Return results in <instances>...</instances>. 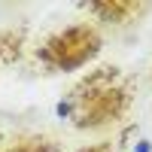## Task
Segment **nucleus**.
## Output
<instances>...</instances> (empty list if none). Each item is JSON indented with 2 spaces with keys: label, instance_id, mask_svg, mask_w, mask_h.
<instances>
[{
  "label": "nucleus",
  "instance_id": "obj_5",
  "mask_svg": "<svg viewBox=\"0 0 152 152\" xmlns=\"http://www.w3.org/2000/svg\"><path fill=\"white\" fill-rule=\"evenodd\" d=\"M28 24H6L0 28V67L18 64L24 58V49H28Z\"/></svg>",
  "mask_w": 152,
  "mask_h": 152
},
{
  "label": "nucleus",
  "instance_id": "obj_3",
  "mask_svg": "<svg viewBox=\"0 0 152 152\" xmlns=\"http://www.w3.org/2000/svg\"><path fill=\"white\" fill-rule=\"evenodd\" d=\"M88 15L100 24H110V28H125V24L140 21L143 15H149L152 3L146 0H97V3H88Z\"/></svg>",
  "mask_w": 152,
  "mask_h": 152
},
{
  "label": "nucleus",
  "instance_id": "obj_6",
  "mask_svg": "<svg viewBox=\"0 0 152 152\" xmlns=\"http://www.w3.org/2000/svg\"><path fill=\"white\" fill-rule=\"evenodd\" d=\"M73 152H116V146H113V140H97V143H82Z\"/></svg>",
  "mask_w": 152,
  "mask_h": 152
},
{
  "label": "nucleus",
  "instance_id": "obj_1",
  "mask_svg": "<svg viewBox=\"0 0 152 152\" xmlns=\"http://www.w3.org/2000/svg\"><path fill=\"white\" fill-rule=\"evenodd\" d=\"M137 100V79L119 64H100L85 70L64 97L58 100V116L67 119L76 131H110L131 116Z\"/></svg>",
  "mask_w": 152,
  "mask_h": 152
},
{
  "label": "nucleus",
  "instance_id": "obj_2",
  "mask_svg": "<svg viewBox=\"0 0 152 152\" xmlns=\"http://www.w3.org/2000/svg\"><path fill=\"white\" fill-rule=\"evenodd\" d=\"M104 49V34L94 21H76L52 31L34 49V58L46 73H76L88 67Z\"/></svg>",
  "mask_w": 152,
  "mask_h": 152
},
{
  "label": "nucleus",
  "instance_id": "obj_7",
  "mask_svg": "<svg viewBox=\"0 0 152 152\" xmlns=\"http://www.w3.org/2000/svg\"><path fill=\"white\" fill-rule=\"evenodd\" d=\"M149 79H152V67H149Z\"/></svg>",
  "mask_w": 152,
  "mask_h": 152
},
{
  "label": "nucleus",
  "instance_id": "obj_4",
  "mask_svg": "<svg viewBox=\"0 0 152 152\" xmlns=\"http://www.w3.org/2000/svg\"><path fill=\"white\" fill-rule=\"evenodd\" d=\"M0 152H61V140L46 131H18L12 137H0Z\"/></svg>",
  "mask_w": 152,
  "mask_h": 152
}]
</instances>
